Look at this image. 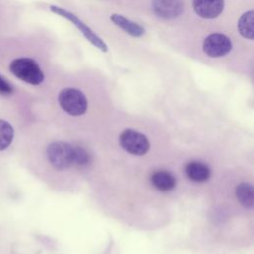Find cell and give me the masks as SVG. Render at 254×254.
Returning <instances> with one entry per match:
<instances>
[{
    "instance_id": "obj_1",
    "label": "cell",
    "mask_w": 254,
    "mask_h": 254,
    "mask_svg": "<svg viewBox=\"0 0 254 254\" xmlns=\"http://www.w3.org/2000/svg\"><path fill=\"white\" fill-rule=\"evenodd\" d=\"M11 72L21 80L38 85L44 80V73L38 64L29 58H20L10 64Z\"/></svg>"
},
{
    "instance_id": "obj_2",
    "label": "cell",
    "mask_w": 254,
    "mask_h": 254,
    "mask_svg": "<svg viewBox=\"0 0 254 254\" xmlns=\"http://www.w3.org/2000/svg\"><path fill=\"white\" fill-rule=\"evenodd\" d=\"M47 157L51 165L58 170H65L74 165L73 146L66 142H54L47 148Z\"/></svg>"
},
{
    "instance_id": "obj_3",
    "label": "cell",
    "mask_w": 254,
    "mask_h": 254,
    "mask_svg": "<svg viewBox=\"0 0 254 254\" xmlns=\"http://www.w3.org/2000/svg\"><path fill=\"white\" fill-rule=\"evenodd\" d=\"M61 107L72 116H79L87 109V99L85 95L75 88H64L59 94Z\"/></svg>"
},
{
    "instance_id": "obj_4",
    "label": "cell",
    "mask_w": 254,
    "mask_h": 254,
    "mask_svg": "<svg viewBox=\"0 0 254 254\" xmlns=\"http://www.w3.org/2000/svg\"><path fill=\"white\" fill-rule=\"evenodd\" d=\"M119 143L125 151L137 156L145 155L150 149L148 138L133 129L124 130L119 136Z\"/></svg>"
},
{
    "instance_id": "obj_5",
    "label": "cell",
    "mask_w": 254,
    "mask_h": 254,
    "mask_svg": "<svg viewBox=\"0 0 254 254\" xmlns=\"http://www.w3.org/2000/svg\"><path fill=\"white\" fill-rule=\"evenodd\" d=\"M50 9H51L52 12L69 20L93 46H95L96 48H98L102 52L107 51V46L105 45V43L87 25H85L80 19H78L74 14L64 10V8H60V7H57V6H51Z\"/></svg>"
},
{
    "instance_id": "obj_6",
    "label": "cell",
    "mask_w": 254,
    "mask_h": 254,
    "mask_svg": "<svg viewBox=\"0 0 254 254\" xmlns=\"http://www.w3.org/2000/svg\"><path fill=\"white\" fill-rule=\"evenodd\" d=\"M203 52L211 58H219L227 55L232 48L230 39L220 33L208 35L203 41Z\"/></svg>"
},
{
    "instance_id": "obj_7",
    "label": "cell",
    "mask_w": 254,
    "mask_h": 254,
    "mask_svg": "<svg viewBox=\"0 0 254 254\" xmlns=\"http://www.w3.org/2000/svg\"><path fill=\"white\" fill-rule=\"evenodd\" d=\"M154 13L163 19H174L183 12L182 0H153Z\"/></svg>"
},
{
    "instance_id": "obj_8",
    "label": "cell",
    "mask_w": 254,
    "mask_h": 254,
    "mask_svg": "<svg viewBox=\"0 0 254 254\" xmlns=\"http://www.w3.org/2000/svg\"><path fill=\"white\" fill-rule=\"evenodd\" d=\"M195 13L204 19H214L218 17L224 7V0H193Z\"/></svg>"
},
{
    "instance_id": "obj_9",
    "label": "cell",
    "mask_w": 254,
    "mask_h": 254,
    "mask_svg": "<svg viewBox=\"0 0 254 254\" xmlns=\"http://www.w3.org/2000/svg\"><path fill=\"white\" fill-rule=\"evenodd\" d=\"M186 174L193 182H205L210 177V169L205 164L198 161H191L186 165Z\"/></svg>"
},
{
    "instance_id": "obj_10",
    "label": "cell",
    "mask_w": 254,
    "mask_h": 254,
    "mask_svg": "<svg viewBox=\"0 0 254 254\" xmlns=\"http://www.w3.org/2000/svg\"><path fill=\"white\" fill-rule=\"evenodd\" d=\"M150 180L155 189L161 191H169L176 187V178L168 171H156L152 174Z\"/></svg>"
},
{
    "instance_id": "obj_11",
    "label": "cell",
    "mask_w": 254,
    "mask_h": 254,
    "mask_svg": "<svg viewBox=\"0 0 254 254\" xmlns=\"http://www.w3.org/2000/svg\"><path fill=\"white\" fill-rule=\"evenodd\" d=\"M110 20L119 28H121L123 31L128 33L129 35L133 37H141L145 33V29L140 26L139 24L130 21L129 19H126L125 17L118 15V14H113L110 16Z\"/></svg>"
},
{
    "instance_id": "obj_12",
    "label": "cell",
    "mask_w": 254,
    "mask_h": 254,
    "mask_svg": "<svg viewBox=\"0 0 254 254\" xmlns=\"http://www.w3.org/2000/svg\"><path fill=\"white\" fill-rule=\"evenodd\" d=\"M235 194L238 201L246 208H252L254 204V190L252 185L241 183L235 189Z\"/></svg>"
},
{
    "instance_id": "obj_13",
    "label": "cell",
    "mask_w": 254,
    "mask_h": 254,
    "mask_svg": "<svg viewBox=\"0 0 254 254\" xmlns=\"http://www.w3.org/2000/svg\"><path fill=\"white\" fill-rule=\"evenodd\" d=\"M253 18H254V13L253 11H248L244 13L239 21H238V30L239 33L246 39H253L254 36V30H253Z\"/></svg>"
},
{
    "instance_id": "obj_14",
    "label": "cell",
    "mask_w": 254,
    "mask_h": 254,
    "mask_svg": "<svg viewBox=\"0 0 254 254\" xmlns=\"http://www.w3.org/2000/svg\"><path fill=\"white\" fill-rule=\"evenodd\" d=\"M14 137V129L11 124L0 119V151L5 150L12 143Z\"/></svg>"
},
{
    "instance_id": "obj_15",
    "label": "cell",
    "mask_w": 254,
    "mask_h": 254,
    "mask_svg": "<svg viewBox=\"0 0 254 254\" xmlns=\"http://www.w3.org/2000/svg\"><path fill=\"white\" fill-rule=\"evenodd\" d=\"M74 150V165L78 167H85L90 163V155L85 149L79 146H73Z\"/></svg>"
},
{
    "instance_id": "obj_16",
    "label": "cell",
    "mask_w": 254,
    "mask_h": 254,
    "mask_svg": "<svg viewBox=\"0 0 254 254\" xmlns=\"http://www.w3.org/2000/svg\"><path fill=\"white\" fill-rule=\"evenodd\" d=\"M13 92V87L11 84L0 75V93L3 95H8Z\"/></svg>"
}]
</instances>
